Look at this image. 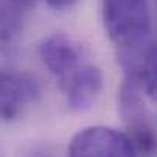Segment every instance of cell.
Returning a JSON list of instances; mask_svg holds the SVG:
<instances>
[{"label":"cell","mask_w":157,"mask_h":157,"mask_svg":"<svg viewBox=\"0 0 157 157\" xmlns=\"http://www.w3.org/2000/svg\"><path fill=\"white\" fill-rule=\"evenodd\" d=\"M102 20L124 79L156 98V41L148 0H102Z\"/></svg>","instance_id":"6da1fadb"},{"label":"cell","mask_w":157,"mask_h":157,"mask_svg":"<svg viewBox=\"0 0 157 157\" xmlns=\"http://www.w3.org/2000/svg\"><path fill=\"white\" fill-rule=\"evenodd\" d=\"M38 52L70 110L86 111L95 105L104 87V75L76 40L56 32L40 43Z\"/></svg>","instance_id":"7a4b0ae2"},{"label":"cell","mask_w":157,"mask_h":157,"mask_svg":"<svg viewBox=\"0 0 157 157\" xmlns=\"http://www.w3.org/2000/svg\"><path fill=\"white\" fill-rule=\"evenodd\" d=\"M145 98L144 92L124 79L117 90V110L139 157H156V122Z\"/></svg>","instance_id":"3957f363"},{"label":"cell","mask_w":157,"mask_h":157,"mask_svg":"<svg viewBox=\"0 0 157 157\" xmlns=\"http://www.w3.org/2000/svg\"><path fill=\"white\" fill-rule=\"evenodd\" d=\"M69 157H139L130 137L116 128L90 125L73 134Z\"/></svg>","instance_id":"277c9868"},{"label":"cell","mask_w":157,"mask_h":157,"mask_svg":"<svg viewBox=\"0 0 157 157\" xmlns=\"http://www.w3.org/2000/svg\"><path fill=\"white\" fill-rule=\"evenodd\" d=\"M40 93V84L32 75L0 67V121L20 119L38 101Z\"/></svg>","instance_id":"5b68a950"},{"label":"cell","mask_w":157,"mask_h":157,"mask_svg":"<svg viewBox=\"0 0 157 157\" xmlns=\"http://www.w3.org/2000/svg\"><path fill=\"white\" fill-rule=\"evenodd\" d=\"M35 0H0V52H12L21 38Z\"/></svg>","instance_id":"8992f818"},{"label":"cell","mask_w":157,"mask_h":157,"mask_svg":"<svg viewBox=\"0 0 157 157\" xmlns=\"http://www.w3.org/2000/svg\"><path fill=\"white\" fill-rule=\"evenodd\" d=\"M53 9H67L70 6H73L78 0H46Z\"/></svg>","instance_id":"52a82bcc"},{"label":"cell","mask_w":157,"mask_h":157,"mask_svg":"<svg viewBox=\"0 0 157 157\" xmlns=\"http://www.w3.org/2000/svg\"><path fill=\"white\" fill-rule=\"evenodd\" d=\"M25 157H53L51 153H48L46 150H41V148H34L32 151H29Z\"/></svg>","instance_id":"ba28073f"}]
</instances>
